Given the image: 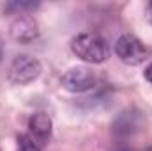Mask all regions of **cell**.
Returning a JSON list of instances; mask_svg holds the SVG:
<instances>
[{"mask_svg": "<svg viewBox=\"0 0 152 151\" xmlns=\"http://www.w3.org/2000/svg\"><path fill=\"white\" fill-rule=\"evenodd\" d=\"M145 78H147V80L152 84V64L147 68V70H145Z\"/></svg>", "mask_w": 152, "mask_h": 151, "instance_id": "obj_8", "label": "cell"}, {"mask_svg": "<svg viewBox=\"0 0 152 151\" xmlns=\"http://www.w3.org/2000/svg\"><path fill=\"white\" fill-rule=\"evenodd\" d=\"M28 135L41 146L46 144L51 137V119L42 112L34 114L28 121Z\"/></svg>", "mask_w": 152, "mask_h": 151, "instance_id": "obj_5", "label": "cell"}, {"mask_svg": "<svg viewBox=\"0 0 152 151\" xmlns=\"http://www.w3.org/2000/svg\"><path fill=\"white\" fill-rule=\"evenodd\" d=\"M18 151H42V148L27 133L18 137Z\"/></svg>", "mask_w": 152, "mask_h": 151, "instance_id": "obj_7", "label": "cell"}, {"mask_svg": "<svg viewBox=\"0 0 152 151\" xmlns=\"http://www.w3.org/2000/svg\"><path fill=\"white\" fill-rule=\"evenodd\" d=\"M117 151H131V150H117Z\"/></svg>", "mask_w": 152, "mask_h": 151, "instance_id": "obj_10", "label": "cell"}, {"mask_svg": "<svg viewBox=\"0 0 152 151\" xmlns=\"http://www.w3.org/2000/svg\"><path fill=\"white\" fill-rule=\"evenodd\" d=\"M39 75H41V62L32 55H18L11 62L9 71H7L9 80L12 84H16V85L30 84Z\"/></svg>", "mask_w": 152, "mask_h": 151, "instance_id": "obj_2", "label": "cell"}, {"mask_svg": "<svg viewBox=\"0 0 152 151\" xmlns=\"http://www.w3.org/2000/svg\"><path fill=\"white\" fill-rule=\"evenodd\" d=\"M147 14H149V20L152 21V2H149V5H147Z\"/></svg>", "mask_w": 152, "mask_h": 151, "instance_id": "obj_9", "label": "cell"}, {"mask_svg": "<svg viewBox=\"0 0 152 151\" xmlns=\"http://www.w3.org/2000/svg\"><path fill=\"white\" fill-rule=\"evenodd\" d=\"M11 34H12L14 39L21 41V43H28V41L37 38V25L30 16H20L12 23Z\"/></svg>", "mask_w": 152, "mask_h": 151, "instance_id": "obj_6", "label": "cell"}, {"mask_svg": "<svg viewBox=\"0 0 152 151\" xmlns=\"http://www.w3.org/2000/svg\"><path fill=\"white\" fill-rule=\"evenodd\" d=\"M71 50L76 57H80L85 62L99 64L104 62L110 55V48L106 41L97 34H78L71 41Z\"/></svg>", "mask_w": 152, "mask_h": 151, "instance_id": "obj_1", "label": "cell"}, {"mask_svg": "<svg viewBox=\"0 0 152 151\" xmlns=\"http://www.w3.org/2000/svg\"><path fill=\"white\" fill-rule=\"evenodd\" d=\"M62 85L71 93H85L96 85V75L87 68H73L64 73Z\"/></svg>", "mask_w": 152, "mask_h": 151, "instance_id": "obj_4", "label": "cell"}, {"mask_svg": "<svg viewBox=\"0 0 152 151\" xmlns=\"http://www.w3.org/2000/svg\"><path fill=\"white\" fill-rule=\"evenodd\" d=\"M115 52L118 59L129 66H138L147 59V48L145 44L133 34H124L117 39Z\"/></svg>", "mask_w": 152, "mask_h": 151, "instance_id": "obj_3", "label": "cell"}]
</instances>
